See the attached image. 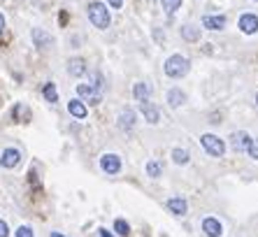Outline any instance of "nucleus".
<instances>
[{"mask_svg": "<svg viewBox=\"0 0 258 237\" xmlns=\"http://www.w3.org/2000/svg\"><path fill=\"white\" fill-rule=\"evenodd\" d=\"M88 21L93 23L96 28H107L109 26V12H107V7L103 5V2H91L88 5Z\"/></svg>", "mask_w": 258, "mask_h": 237, "instance_id": "obj_1", "label": "nucleus"}, {"mask_svg": "<svg viewBox=\"0 0 258 237\" xmlns=\"http://www.w3.org/2000/svg\"><path fill=\"white\" fill-rule=\"evenodd\" d=\"M186 72H189V61H186L184 56L174 54V56H170V58L165 61V75H168V77L179 79V77H184Z\"/></svg>", "mask_w": 258, "mask_h": 237, "instance_id": "obj_2", "label": "nucleus"}, {"mask_svg": "<svg viewBox=\"0 0 258 237\" xmlns=\"http://www.w3.org/2000/svg\"><path fill=\"white\" fill-rule=\"evenodd\" d=\"M200 142H203V149L207 151L209 156H216V158H219V156L226 153V142L221 140V137H216V135H209V133H207V135L200 137Z\"/></svg>", "mask_w": 258, "mask_h": 237, "instance_id": "obj_3", "label": "nucleus"}, {"mask_svg": "<svg viewBox=\"0 0 258 237\" xmlns=\"http://www.w3.org/2000/svg\"><path fill=\"white\" fill-rule=\"evenodd\" d=\"M77 93H79V98L82 100H86V102H91V105H98L100 102V91H98L93 84H79L77 86Z\"/></svg>", "mask_w": 258, "mask_h": 237, "instance_id": "obj_4", "label": "nucleus"}, {"mask_svg": "<svg viewBox=\"0 0 258 237\" xmlns=\"http://www.w3.org/2000/svg\"><path fill=\"white\" fill-rule=\"evenodd\" d=\"M100 168L107 174H117L119 170H121V158H119L117 153H105V156L100 158Z\"/></svg>", "mask_w": 258, "mask_h": 237, "instance_id": "obj_5", "label": "nucleus"}, {"mask_svg": "<svg viewBox=\"0 0 258 237\" xmlns=\"http://www.w3.org/2000/svg\"><path fill=\"white\" fill-rule=\"evenodd\" d=\"M230 147H233V151H237V153H247L249 147H251V137H249L247 133H235V135L230 137Z\"/></svg>", "mask_w": 258, "mask_h": 237, "instance_id": "obj_6", "label": "nucleus"}, {"mask_svg": "<svg viewBox=\"0 0 258 237\" xmlns=\"http://www.w3.org/2000/svg\"><path fill=\"white\" fill-rule=\"evenodd\" d=\"M19 161H21V151L19 149H5L2 153H0V165L2 168H17L19 165Z\"/></svg>", "mask_w": 258, "mask_h": 237, "instance_id": "obj_7", "label": "nucleus"}, {"mask_svg": "<svg viewBox=\"0 0 258 237\" xmlns=\"http://www.w3.org/2000/svg\"><path fill=\"white\" fill-rule=\"evenodd\" d=\"M240 28H242V33H247V35H254L258 31V17L256 14H244L240 19Z\"/></svg>", "mask_w": 258, "mask_h": 237, "instance_id": "obj_8", "label": "nucleus"}, {"mask_svg": "<svg viewBox=\"0 0 258 237\" xmlns=\"http://www.w3.org/2000/svg\"><path fill=\"white\" fill-rule=\"evenodd\" d=\"M203 230H205V235H209V237H221V223L216 219H212V216H207L203 221Z\"/></svg>", "mask_w": 258, "mask_h": 237, "instance_id": "obj_9", "label": "nucleus"}, {"mask_svg": "<svg viewBox=\"0 0 258 237\" xmlns=\"http://www.w3.org/2000/svg\"><path fill=\"white\" fill-rule=\"evenodd\" d=\"M140 109H142V114L147 117V121H149V123H158L161 112H158V107H154L149 100H147V102H140Z\"/></svg>", "mask_w": 258, "mask_h": 237, "instance_id": "obj_10", "label": "nucleus"}, {"mask_svg": "<svg viewBox=\"0 0 258 237\" xmlns=\"http://www.w3.org/2000/svg\"><path fill=\"white\" fill-rule=\"evenodd\" d=\"M203 26L205 28H209V31H221L224 26H226V17H205L203 19Z\"/></svg>", "mask_w": 258, "mask_h": 237, "instance_id": "obj_11", "label": "nucleus"}, {"mask_svg": "<svg viewBox=\"0 0 258 237\" xmlns=\"http://www.w3.org/2000/svg\"><path fill=\"white\" fill-rule=\"evenodd\" d=\"M68 112L75 118H86V105L82 100H70V102H68Z\"/></svg>", "mask_w": 258, "mask_h": 237, "instance_id": "obj_12", "label": "nucleus"}, {"mask_svg": "<svg viewBox=\"0 0 258 237\" xmlns=\"http://www.w3.org/2000/svg\"><path fill=\"white\" fill-rule=\"evenodd\" d=\"M68 72L72 77H82L86 72L84 61H82V58H70V61H68Z\"/></svg>", "mask_w": 258, "mask_h": 237, "instance_id": "obj_13", "label": "nucleus"}, {"mask_svg": "<svg viewBox=\"0 0 258 237\" xmlns=\"http://www.w3.org/2000/svg\"><path fill=\"white\" fill-rule=\"evenodd\" d=\"M182 37L186 42H198V40H200V28L193 26V23H189V26L182 28Z\"/></svg>", "mask_w": 258, "mask_h": 237, "instance_id": "obj_14", "label": "nucleus"}, {"mask_svg": "<svg viewBox=\"0 0 258 237\" xmlns=\"http://www.w3.org/2000/svg\"><path fill=\"white\" fill-rule=\"evenodd\" d=\"M168 209H170L172 214L184 216L186 214V200H182V198H172V200H168Z\"/></svg>", "mask_w": 258, "mask_h": 237, "instance_id": "obj_15", "label": "nucleus"}, {"mask_svg": "<svg viewBox=\"0 0 258 237\" xmlns=\"http://www.w3.org/2000/svg\"><path fill=\"white\" fill-rule=\"evenodd\" d=\"M133 123H135V112H133V109H123V112H121V118H119V126L123 130H130Z\"/></svg>", "mask_w": 258, "mask_h": 237, "instance_id": "obj_16", "label": "nucleus"}, {"mask_svg": "<svg viewBox=\"0 0 258 237\" xmlns=\"http://www.w3.org/2000/svg\"><path fill=\"white\" fill-rule=\"evenodd\" d=\"M133 96H135V100H140V102H147L149 100V96H151V91H149V86L147 84H135L133 86Z\"/></svg>", "mask_w": 258, "mask_h": 237, "instance_id": "obj_17", "label": "nucleus"}, {"mask_svg": "<svg viewBox=\"0 0 258 237\" xmlns=\"http://www.w3.org/2000/svg\"><path fill=\"white\" fill-rule=\"evenodd\" d=\"M184 100H186V96H184V91H179V88H172L170 93H168L170 107H179V105H184Z\"/></svg>", "mask_w": 258, "mask_h": 237, "instance_id": "obj_18", "label": "nucleus"}, {"mask_svg": "<svg viewBox=\"0 0 258 237\" xmlns=\"http://www.w3.org/2000/svg\"><path fill=\"white\" fill-rule=\"evenodd\" d=\"M33 40H35V44H37L40 49H47V47L52 44V37L42 31H33Z\"/></svg>", "mask_w": 258, "mask_h": 237, "instance_id": "obj_19", "label": "nucleus"}, {"mask_svg": "<svg viewBox=\"0 0 258 237\" xmlns=\"http://www.w3.org/2000/svg\"><path fill=\"white\" fill-rule=\"evenodd\" d=\"M42 93H44V98L49 100V102H56L58 100V93H56V86L49 82V84H44V88H42Z\"/></svg>", "mask_w": 258, "mask_h": 237, "instance_id": "obj_20", "label": "nucleus"}, {"mask_svg": "<svg viewBox=\"0 0 258 237\" xmlns=\"http://www.w3.org/2000/svg\"><path fill=\"white\" fill-rule=\"evenodd\" d=\"M163 2V10L168 12V14H174V12L182 7V0H161Z\"/></svg>", "mask_w": 258, "mask_h": 237, "instance_id": "obj_21", "label": "nucleus"}, {"mask_svg": "<svg viewBox=\"0 0 258 237\" xmlns=\"http://www.w3.org/2000/svg\"><path fill=\"white\" fill-rule=\"evenodd\" d=\"M172 161L179 163V165H186L189 163V153L184 149H172Z\"/></svg>", "mask_w": 258, "mask_h": 237, "instance_id": "obj_22", "label": "nucleus"}, {"mask_svg": "<svg viewBox=\"0 0 258 237\" xmlns=\"http://www.w3.org/2000/svg\"><path fill=\"white\" fill-rule=\"evenodd\" d=\"M114 230H117L121 237H126L130 233V226L126 223V221H123V219H117V221H114Z\"/></svg>", "mask_w": 258, "mask_h": 237, "instance_id": "obj_23", "label": "nucleus"}, {"mask_svg": "<svg viewBox=\"0 0 258 237\" xmlns=\"http://www.w3.org/2000/svg\"><path fill=\"white\" fill-rule=\"evenodd\" d=\"M161 170H163L161 163H154V161H151L149 165H147V172H149L151 177H158V174H161Z\"/></svg>", "mask_w": 258, "mask_h": 237, "instance_id": "obj_24", "label": "nucleus"}, {"mask_svg": "<svg viewBox=\"0 0 258 237\" xmlns=\"http://www.w3.org/2000/svg\"><path fill=\"white\" fill-rule=\"evenodd\" d=\"M251 158H256L258 161V140H251V147H249V151H247Z\"/></svg>", "mask_w": 258, "mask_h": 237, "instance_id": "obj_25", "label": "nucleus"}, {"mask_svg": "<svg viewBox=\"0 0 258 237\" xmlns=\"http://www.w3.org/2000/svg\"><path fill=\"white\" fill-rule=\"evenodd\" d=\"M17 237H35V235H33V230L28 226H21L17 230Z\"/></svg>", "mask_w": 258, "mask_h": 237, "instance_id": "obj_26", "label": "nucleus"}, {"mask_svg": "<svg viewBox=\"0 0 258 237\" xmlns=\"http://www.w3.org/2000/svg\"><path fill=\"white\" fill-rule=\"evenodd\" d=\"M0 237H10V228L5 221H0Z\"/></svg>", "mask_w": 258, "mask_h": 237, "instance_id": "obj_27", "label": "nucleus"}, {"mask_svg": "<svg viewBox=\"0 0 258 237\" xmlns=\"http://www.w3.org/2000/svg\"><path fill=\"white\" fill-rule=\"evenodd\" d=\"M121 5H123V0H109V7H121Z\"/></svg>", "mask_w": 258, "mask_h": 237, "instance_id": "obj_28", "label": "nucleus"}, {"mask_svg": "<svg viewBox=\"0 0 258 237\" xmlns=\"http://www.w3.org/2000/svg\"><path fill=\"white\" fill-rule=\"evenodd\" d=\"M100 237H112V235H109V230H103V228H100Z\"/></svg>", "mask_w": 258, "mask_h": 237, "instance_id": "obj_29", "label": "nucleus"}, {"mask_svg": "<svg viewBox=\"0 0 258 237\" xmlns=\"http://www.w3.org/2000/svg\"><path fill=\"white\" fill-rule=\"evenodd\" d=\"M2 28H5V17L0 14V33H2Z\"/></svg>", "mask_w": 258, "mask_h": 237, "instance_id": "obj_30", "label": "nucleus"}, {"mask_svg": "<svg viewBox=\"0 0 258 237\" xmlns=\"http://www.w3.org/2000/svg\"><path fill=\"white\" fill-rule=\"evenodd\" d=\"M52 237H63V235L61 233H52Z\"/></svg>", "mask_w": 258, "mask_h": 237, "instance_id": "obj_31", "label": "nucleus"}, {"mask_svg": "<svg viewBox=\"0 0 258 237\" xmlns=\"http://www.w3.org/2000/svg\"><path fill=\"white\" fill-rule=\"evenodd\" d=\"M256 105H258V96H256Z\"/></svg>", "mask_w": 258, "mask_h": 237, "instance_id": "obj_32", "label": "nucleus"}]
</instances>
